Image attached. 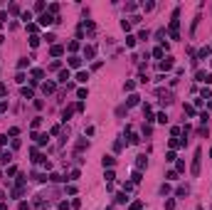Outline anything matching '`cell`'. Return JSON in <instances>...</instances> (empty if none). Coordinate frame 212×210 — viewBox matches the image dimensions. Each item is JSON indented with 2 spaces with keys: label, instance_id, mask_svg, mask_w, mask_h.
I'll use <instances>...</instances> for the list:
<instances>
[{
  "label": "cell",
  "instance_id": "6da1fadb",
  "mask_svg": "<svg viewBox=\"0 0 212 210\" xmlns=\"http://www.w3.org/2000/svg\"><path fill=\"white\" fill-rule=\"evenodd\" d=\"M178 27H180V20H178V10H175V12H173V20H170V37H173V40H180Z\"/></svg>",
  "mask_w": 212,
  "mask_h": 210
},
{
  "label": "cell",
  "instance_id": "7a4b0ae2",
  "mask_svg": "<svg viewBox=\"0 0 212 210\" xmlns=\"http://www.w3.org/2000/svg\"><path fill=\"white\" fill-rule=\"evenodd\" d=\"M200 158H202V148H197L195 151V158H192V176H200Z\"/></svg>",
  "mask_w": 212,
  "mask_h": 210
},
{
  "label": "cell",
  "instance_id": "3957f363",
  "mask_svg": "<svg viewBox=\"0 0 212 210\" xmlns=\"http://www.w3.org/2000/svg\"><path fill=\"white\" fill-rule=\"evenodd\" d=\"M195 79H197L200 84H212V72H197Z\"/></svg>",
  "mask_w": 212,
  "mask_h": 210
},
{
  "label": "cell",
  "instance_id": "277c9868",
  "mask_svg": "<svg viewBox=\"0 0 212 210\" xmlns=\"http://www.w3.org/2000/svg\"><path fill=\"white\" fill-rule=\"evenodd\" d=\"M52 22H54V20H52V15H49V12L40 15V25H42V27H47V25H52Z\"/></svg>",
  "mask_w": 212,
  "mask_h": 210
},
{
  "label": "cell",
  "instance_id": "5b68a950",
  "mask_svg": "<svg viewBox=\"0 0 212 210\" xmlns=\"http://www.w3.org/2000/svg\"><path fill=\"white\" fill-rule=\"evenodd\" d=\"M158 67H160V69H165V72H168V69H170V67H173V57H163V60H160V64H158Z\"/></svg>",
  "mask_w": 212,
  "mask_h": 210
},
{
  "label": "cell",
  "instance_id": "8992f818",
  "mask_svg": "<svg viewBox=\"0 0 212 210\" xmlns=\"http://www.w3.org/2000/svg\"><path fill=\"white\" fill-rule=\"evenodd\" d=\"M42 77H45V69H35V72H32V79H30V82H32V84H37V82L42 79Z\"/></svg>",
  "mask_w": 212,
  "mask_h": 210
},
{
  "label": "cell",
  "instance_id": "52a82bcc",
  "mask_svg": "<svg viewBox=\"0 0 212 210\" xmlns=\"http://www.w3.org/2000/svg\"><path fill=\"white\" fill-rule=\"evenodd\" d=\"M146 166H148V158H146V156H138V158H136V170H143Z\"/></svg>",
  "mask_w": 212,
  "mask_h": 210
},
{
  "label": "cell",
  "instance_id": "ba28073f",
  "mask_svg": "<svg viewBox=\"0 0 212 210\" xmlns=\"http://www.w3.org/2000/svg\"><path fill=\"white\" fill-rule=\"evenodd\" d=\"M69 79H72L69 69H62V72H59V82H62V84H69Z\"/></svg>",
  "mask_w": 212,
  "mask_h": 210
},
{
  "label": "cell",
  "instance_id": "9c48e42d",
  "mask_svg": "<svg viewBox=\"0 0 212 210\" xmlns=\"http://www.w3.org/2000/svg\"><path fill=\"white\" fill-rule=\"evenodd\" d=\"M94 54H96V47H94V45H86V47H84V57H86V60H91Z\"/></svg>",
  "mask_w": 212,
  "mask_h": 210
},
{
  "label": "cell",
  "instance_id": "30bf717a",
  "mask_svg": "<svg viewBox=\"0 0 212 210\" xmlns=\"http://www.w3.org/2000/svg\"><path fill=\"white\" fill-rule=\"evenodd\" d=\"M138 102H141V97H138V94H131V97H128V102H126V109H128V106H136Z\"/></svg>",
  "mask_w": 212,
  "mask_h": 210
},
{
  "label": "cell",
  "instance_id": "8fae6325",
  "mask_svg": "<svg viewBox=\"0 0 212 210\" xmlns=\"http://www.w3.org/2000/svg\"><path fill=\"white\" fill-rule=\"evenodd\" d=\"M10 161H12V153H10V151H3V153H0V163H5V166H8Z\"/></svg>",
  "mask_w": 212,
  "mask_h": 210
},
{
  "label": "cell",
  "instance_id": "7c38bea8",
  "mask_svg": "<svg viewBox=\"0 0 212 210\" xmlns=\"http://www.w3.org/2000/svg\"><path fill=\"white\" fill-rule=\"evenodd\" d=\"M74 109H76V106H67V109L62 111V121H67V119L72 116V114H74Z\"/></svg>",
  "mask_w": 212,
  "mask_h": 210
},
{
  "label": "cell",
  "instance_id": "4fadbf2b",
  "mask_svg": "<svg viewBox=\"0 0 212 210\" xmlns=\"http://www.w3.org/2000/svg\"><path fill=\"white\" fill-rule=\"evenodd\" d=\"M101 163H104V168H106V166L111 168L113 163H116V158H113V156H104V158H101Z\"/></svg>",
  "mask_w": 212,
  "mask_h": 210
},
{
  "label": "cell",
  "instance_id": "5bb4252c",
  "mask_svg": "<svg viewBox=\"0 0 212 210\" xmlns=\"http://www.w3.org/2000/svg\"><path fill=\"white\" fill-rule=\"evenodd\" d=\"M79 64H82V57L72 54V57H69V67H79Z\"/></svg>",
  "mask_w": 212,
  "mask_h": 210
},
{
  "label": "cell",
  "instance_id": "9a60e30c",
  "mask_svg": "<svg viewBox=\"0 0 212 210\" xmlns=\"http://www.w3.org/2000/svg\"><path fill=\"white\" fill-rule=\"evenodd\" d=\"M42 91H45V94H52V91H54V82H45V84H42Z\"/></svg>",
  "mask_w": 212,
  "mask_h": 210
},
{
  "label": "cell",
  "instance_id": "2e32d148",
  "mask_svg": "<svg viewBox=\"0 0 212 210\" xmlns=\"http://www.w3.org/2000/svg\"><path fill=\"white\" fill-rule=\"evenodd\" d=\"M86 79H89V72H79V74H76V82L86 84Z\"/></svg>",
  "mask_w": 212,
  "mask_h": 210
},
{
  "label": "cell",
  "instance_id": "e0dca14e",
  "mask_svg": "<svg viewBox=\"0 0 212 210\" xmlns=\"http://www.w3.org/2000/svg\"><path fill=\"white\" fill-rule=\"evenodd\" d=\"M62 52H64V47H62V45H54V47H52V57H59Z\"/></svg>",
  "mask_w": 212,
  "mask_h": 210
},
{
  "label": "cell",
  "instance_id": "ac0fdd59",
  "mask_svg": "<svg viewBox=\"0 0 212 210\" xmlns=\"http://www.w3.org/2000/svg\"><path fill=\"white\" fill-rule=\"evenodd\" d=\"M197 57H200V60H207V57H210V47H202V50L197 52Z\"/></svg>",
  "mask_w": 212,
  "mask_h": 210
},
{
  "label": "cell",
  "instance_id": "d6986e66",
  "mask_svg": "<svg viewBox=\"0 0 212 210\" xmlns=\"http://www.w3.org/2000/svg\"><path fill=\"white\" fill-rule=\"evenodd\" d=\"M17 67H20V72H22L25 67H30V60H27V57H22V60H20V62H17Z\"/></svg>",
  "mask_w": 212,
  "mask_h": 210
},
{
  "label": "cell",
  "instance_id": "ffe728a7",
  "mask_svg": "<svg viewBox=\"0 0 212 210\" xmlns=\"http://www.w3.org/2000/svg\"><path fill=\"white\" fill-rule=\"evenodd\" d=\"M47 10H49V15H57V12H59V5H57V3H52Z\"/></svg>",
  "mask_w": 212,
  "mask_h": 210
},
{
  "label": "cell",
  "instance_id": "44dd1931",
  "mask_svg": "<svg viewBox=\"0 0 212 210\" xmlns=\"http://www.w3.org/2000/svg\"><path fill=\"white\" fill-rule=\"evenodd\" d=\"M141 181V170H133V176H131V183H138Z\"/></svg>",
  "mask_w": 212,
  "mask_h": 210
},
{
  "label": "cell",
  "instance_id": "7402d4cb",
  "mask_svg": "<svg viewBox=\"0 0 212 210\" xmlns=\"http://www.w3.org/2000/svg\"><path fill=\"white\" fill-rule=\"evenodd\" d=\"M126 200H128V198H126V193H119V195H116V203H119V205H123Z\"/></svg>",
  "mask_w": 212,
  "mask_h": 210
},
{
  "label": "cell",
  "instance_id": "603a6c76",
  "mask_svg": "<svg viewBox=\"0 0 212 210\" xmlns=\"http://www.w3.org/2000/svg\"><path fill=\"white\" fill-rule=\"evenodd\" d=\"M153 57H158V60H163V47H156V50H153Z\"/></svg>",
  "mask_w": 212,
  "mask_h": 210
},
{
  "label": "cell",
  "instance_id": "cb8c5ba5",
  "mask_svg": "<svg viewBox=\"0 0 212 210\" xmlns=\"http://www.w3.org/2000/svg\"><path fill=\"white\" fill-rule=\"evenodd\" d=\"M22 97H25V99H32V89H27V87H22Z\"/></svg>",
  "mask_w": 212,
  "mask_h": 210
},
{
  "label": "cell",
  "instance_id": "d4e9b609",
  "mask_svg": "<svg viewBox=\"0 0 212 210\" xmlns=\"http://www.w3.org/2000/svg\"><path fill=\"white\" fill-rule=\"evenodd\" d=\"M49 181H52V183H59V181H64V178H62L59 173H52V176H49Z\"/></svg>",
  "mask_w": 212,
  "mask_h": 210
},
{
  "label": "cell",
  "instance_id": "484cf974",
  "mask_svg": "<svg viewBox=\"0 0 212 210\" xmlns=\"http://www.w3.org/2000/svg\"><path fill=\"white\" fill-rule=\"evenodd\" d=\"M133 188H136V183H131V181L123 183V193H128V190H133Z\"/></svg>",
  "mask_w": 212,
  "mask_h": 210
},
{
  "label": "cell",
  "instance_id": "4316f807",
  "mask_svg": "<svg viewBox=\"0 0 212 210\" xmlns=\"http://www.w3.org/2000/svg\"><path fill=\"white\" fill-rule=\"evenodd\" d=\"M165 178H168V181H175V178H178V173H175V170H168Z\"/></svg>",
  "mask_w": 212,
  "mask_h": 210
},
{
  "label": "cell",
  "instance_id": "83f0119b",
  "mask_svg": "<svg viewBox=\"0 0 212 210\" xmlns=\"http://www.w3.org/2000/svg\"><path fill=\"white\" fill-rule=\"evenodd\" d=\"M185 114H187V116H192V114H195V106H190V104H185Z\"/></svg>",
  "mask_w": 212,
  "mask_h": 210
},
{
  "label": "cell",
  "instance_id": "f1b7e54d",
  "mask_svg": "<svg viewBox=\"0 0 212 210\" xmlns=\"http://www.w3.org/2000/svg\"><path fill=\"white\" fill-rule=\"evenodd\" d=\"M210 97H212V91H210L207 87H202V99H210Z\"/></svg>",
  "mask_w": 212,
  "mask_h": 210
},
{
  "label": "cell",
  "instance_id": "f546056e",
  "mask_svg": "<svg viewBox=\"0 0 212 210\" xmlns=\"http://www.w3.org/2000/svg\"><path fill=\"white\" fill-rule=\"evenodd\" d=\"M126 45H128V47H133V45H136V37H131V35H128V37H126Z\"/></svg>",
  "mask_w": 212,
  "mask_h": 210
},
{
  "label": "cell",
  "instance_id": "4dcf8cb0",
  "mask_svg": "<svg viewBox=\"0 0 212 210\" xmlns=\"http://www.w3.org/2000/svg\"><path fill=\"white\" fill-rule=\"evenodd\" d=\"M86 94H89L86 89H79V91H76V97H79V99H86Z\"/></svg>",
  "mask_w": 212,
  "mask_h": 210
},
{
  "label": "cell",
  "instance_id": "1f68e13d",
  "mask_svg": "<svg viewBox=\"0 0 212 210\" xmlns=\"http://www.w3.org/2000/svg\"><path fill=\"white\" fill-rule=\"evenodd\" d=\"M178 195H187V185H180L178 188Z\"/></svg>",
  "mask_w": 212,
  "mask_h": 210
},
{
  "label": "cell",
  "instance_id": "d6a6232c",
  "mask_svg": "<svg viewBox=\"0 0 212 210\" xmlns=\"http://www.w3.org/2000/svg\"><path fill=\"white\" fill-rule=\"evenodd\" d=\"M79 50V42H69V52H76Z\"/></svg>",
  "mask_w": 212,
  "mask_h": 210
},
{
  "label": "cell",
  "instance_id": "836d02e7",
  "mask_svg": "<svg viewBox=\"0 0 212 210\" xmlns=\"http://www.w3.org/2000/svg\"><path fill=\"white\" fill-rule=\"evenodd\" d=\"M158 121H160V124H168V116H165V114H163V111L158 114Z\"/></svg>",
  "mask_w": 212,
  "mask_h": 210
},
{
  "label": "cell",
  "instance_id": "e575fe53",
  "mask_svg": "<svg viewBox=\"0 0 212 210\" xmlns=\"http://www.w3.org/2000/svg\"><path fill=\"white\" fill-rule=\"evenodd\" d=\"M175 208V200H165V210H173Z\"/></svg>",
  "mask_w": 212,
  "mask_h": 210
},
{
  "label": "cell",
  "instance_id": "d590c367",
  "mask_svg": "<svg viewBox=\"0 0 212 210\" xmlns=\"http://www.w3.org/2000/svg\"><path fill=\"white\" fill-rule=\"evenodd\" d=\"M121 27H123V30L128 32V30H131V22H128V20H121Z\"/></svg>",
  "mask_w": 212,
  "mask_h": 210
},
{
  "label": "cell",
  "instance_id": "8d00e7d4",
  "mask_svg": "<svg viewBox=\"0 0 212 210\" xmlns=\"http://www.w3.org/2000/svg\"><path fill=\"white\" fill-rule=\"evenodd\" d=\"M141 208H143V205H141L138 200H136V203H131V210H141Z\"/></svg>",
  "mask_w": 212,
  "mask_h": 210
},
{
  "label": "cell",
  "instance_id": "74e56055",
  "mask_svg": "<svg viewBox=\"0 0 212 210\" xmlns=\"http://www.w3.org/2000/svg\"><path fill=\"white\" fill-rule=\"evenodd\" d=\"M5 91H8V87H5L3 82H0V97H3V94H5Z\"/></svg>",
  "mask_w": 212,
  "mask_h": 210
},
{
  "label": "cell",
  "instance_id": "f35d334b",
  "mask_svg": "<svg viewBox=\"0 0 212 210\" xmlns=\"http://www.w3.org/2000/svg\"><path fill=\"white\" fill-rule=\"evenodd\" d=\"M59 210H69V205L67 203H59Z\"/></svg>",
  "mask_w": 212,
  "mask_h": 210
},
{
  "label": "cell",
  "instance_id": "ab89813d",
  "mask_svg": "<svg viewBox=\"0 0 212 210\" xmlns=\"http://www.w3.org/2000/svg\"><path fill=\"white\" fill-rule=\"evenodd\" d=\"M0 210H8V205H5V203H0Z\"/></svg>",
  "mask_w": 212,
  "mask_h": 210
},
{
  "label": "cell",
  "instance_id": "60d3db41",
  "mask_svg": "<svg viewBox=\"0 0 212 210\" xmlns=\"http://www.w3.org/2000/svg\"><path fill=\"white\" fill-rule=\"evenodd\" d=\"M197 210H202V208H197Z\"/></svg>",
  "mask_w": 212,
  "mask_h": 210
}]
</instances>
